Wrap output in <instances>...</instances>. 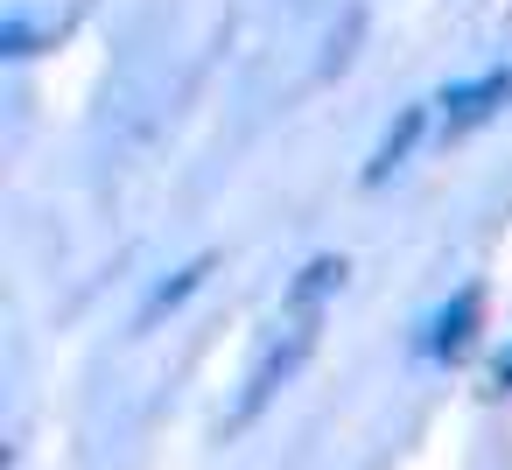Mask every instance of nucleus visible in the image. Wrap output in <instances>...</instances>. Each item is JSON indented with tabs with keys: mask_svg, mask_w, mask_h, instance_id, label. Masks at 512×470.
Listing matches in <instances>:
<instances>
[{
	"mask_svg": "<svg viewBox=\"0 0 512 470\" xmlns=\"http://www.w3.org/2000/svg\"><path fill=\"white\" fill-rule=\"evenodd\" d=\"M344 288V260L337 253H316V260H302V274L288 281V295H281V323H274V344L260 351V365L246 372V393H239V407L225 414V428L239 435L246 421H260V407L295 379V365L309 358V344H316V323H323V302Z\"/></svg>",
	"mask_w": 512,
	"mask_h": 470,
	"instance_id": "f257e3e1",
	"label": "nucleus"
},
{
	"mask_svg": "<svg viewBox=\"0 0 512 470\" xmlns=\"http://www.w3.org/2000/svg\"><path fill=\"white\" fill-rule=\"evenodd\" d=\"M512 106V64H491V71H477V78H456V85H442V99H435V120H442V141H463V134H477L484 120H498Z\"/></svg>",
	"mask_w": 512,
	"mask_h": 470,
	"instance_id": "f03ea898",
	"label": "nucleus"
},
{
	"mask_svg": "<svg viewBox=\"0 0 512 470\" xmlns=\"http://www.w3.org/2000/svg\"><path fill=\"white\" fill-rule=\"evenodd\" d=\"M477 316H484V288H456L449 302H435L428 309V323H421V358H463L470 351V337H477Z\"/></svg>",
	"mask_w": 512,
	"mask_h": 470,
	"instance_id": "7ed1b4c3",
	"label": "nucleus"
},
{
	"mask_svg": "<svg viewBox=\"0 0 512 470\" xmlns=\"http://www.w3.org/2000/svg\"><path fill=\"white\" fill-rule=\"evenodd\" d=\"M428 134V106H400L393 113V127L379 134V148H372V162H365V183H386L407 155H414V141Z\"/></svg>",
	"mask_w": 512,
	"mask_h": 470,
	"instance_id": "20e7f679",
	"label": "nucleus"
},
{
	"mask_svg": "<svg viewBox=\"0 0 512 470\" xmlns=\"http://www.w3.org/2000/svg\"><path fill=\"white\" fill-rule=\"evenodd\" d=\"M204 274H211V253H197V260H183L169 281H155V288H148V302L134 309V330H155V323H162L176 302H190V295L204 288Z\"/></svg>",
	"mask_w": 512,
	"mask_h": 470,
	"instance_id": "39448f33",
	"label": "nucleus"
},
{
	"mask_svg": "<svg viewBox=\"0 0 512 470\" xmlns=\"http://www.w3.org/2000/svg\"><path fill=\"white\" fill-rule=\"evenodd\" d=\"M498 386H505V393H512V344H505V351H498Z\"/></svg>",
	"mask_w": 512,
	"mask_h": 470,
	"instance_id": "423d86ee",
	"label": "nucleus"
}]
</instances>
